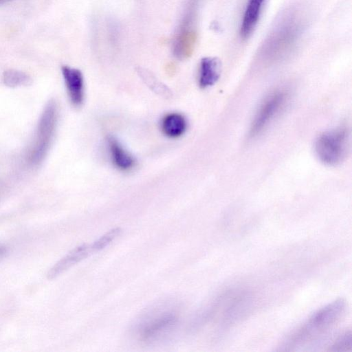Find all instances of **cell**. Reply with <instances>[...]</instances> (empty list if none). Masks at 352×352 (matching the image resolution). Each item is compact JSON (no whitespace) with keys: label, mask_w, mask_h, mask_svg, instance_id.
<instances>
[{"label":"cell","mask_w":352,"mask_h":352,"mask_svg":"<svg viewBox=\"0 0 352 352\" xmlns=\"http://www.w3.org/2000/svg\"><path fill=\"white\" fill-rule=\"evenodd\" d=\"M58 120V107L50 100L39 118L33 139L26 151L25 161L30 166H37L47 156L53 142Z\"/></svg>","instance_id":"3"},{"label":"cell","mask_w":352,"mask_h":352,"mask_svg":"<svg viewBox=\"0 0 352 352\" xmlns=\"http://www.w3.org/2000/svg\"><path fill=\"white\" fill-rule=\"evenodd\" d=\"M137 72L141 77L142 80L149 88L158 95L166 98L172 96L170 90L164 84L161 82L152 73L149 71L139 67Z\"/></svg>","instance_id":"14"},{"label":"cell","mask_w":352,"mask_h":352,"mask_svg":"<svg viewBox=\"0 0 352 352\" xmlns=\"http://www.w3.org/2000/svg\"><path fill=\"white\" fill-rule=\"evenodd\" d=\"M289 98V91L276 89L267 95L258 107L250 124L249 135L255 138L261 134L285 107Z\"/></svg>","instance_id":"7"},{"label":"cell","mask_w":352,"mask_h":352,"mask_svg":"<svg viewBox=\"0 0 352 352\" xmlns=\"http://www.w3.org/2000/svg\"><path fill=\"white\" fill-rule=\"evenodd\" d=\"M121 232L122 229L120 227L112 228L107 232L90 245L91 252H97L105 248L120 234Z\"/></svg>","instance_id":"16"},{"label":"cell","mask_w":352,"mask_h":352,"mask_svg":"<svg viewBox=\"0 0 352 352\" xmlns=\"http://www.w3.org/2000/svg\"><path fill=\"white\" fill-rule=\"evenodd\" d=\"M31 81L30 76L22 71L10 69L3 74V82L10 87L25 86L30 84Z\"/></svg>","instance_id":"15"},{"label":"cell","mask_w":352,"mask_h":352,"mask_svg":"<svg viewBox=\"0 0 352 352\" xmlns=\"http://www.w3.org/2000/svg\"><path fill=\"white\" fill-rule=\"evenodd\" d=\"M200 1L188 0L173 44L174 55L179 59L188 58L194 51L197 38V21Z\"/></svg>","instance_id":"6"},{"label":"cell","mask_w":352,"mask_h":352,"mask_svg":"<svg viewBox=\"0 0 352 352\" xmlns=\"http://www.w3.org/2000/svg\"><path fill=\"white\" fill-rule=\"evenodd\" d=\"M303 28L304 20L298 12L287 14L263 43L259 51L260 60L271 65L287 58L296 48Z\"/></svg>","instance_id":"1"},{"label":"cell","mask_w":352,"mask_h":352,"mask_svg":"<svg viewBox=\"0 0 352 352\" xmlns=\"http://www.w3.org/2000/svg\"><path fill=\"white\" fill-rule=\"evenodd\" d=\"M7 254L8 248L5 245L0 244V260L3 259Z\"/></svg>","instance_id":"18"},{"label":"cell","mask_w":352,"mask_h":352,"mask_svg":"<svg viewBox=\"0 0 352 352\" xmlns=\"http://www.w3.org/2000/svg\"><path fill=\"white\" fill-rule=\"evenodd\" d=\"M12 0H0V5H3L7 3L8 2L12 1Z\"/></svg>","instance_id":"19"},{"label":"cell","mask_w":352,"mask_h":352,"mask_svg":"<svg viewBox=\"0 0 352 352\" xmlns=\"http://www.w3.org/2000/svg\"><path fill=\"white\" fill-rule=\"evenodd\" d=\"M221 64L214 57L203 58L199 70V85L201 88L212 86L220 76Z\"/></svg>","instance_id":"11"},{"label":"cell","mask_w":352,"mask_h":352,"mask_svg":"<svg viewBox=\"0 0 352 352\" xmlns=\"http://www.w3.org/2000/svg\"><path fill=\"white\" fill-rule=\"evenodd\" d=\"M109 150L113 164L119 169L128 170L135 165V160L114 137L108 138Z\"/></svg>","instance_id":"12"},{"label":"cell","mask_w":352,"mask_h":352,"mask_svg":"<svg viewBox=\"0 0 352 352\" xmlns=\"http://www.w3.org/2000/svg\"><path fill=\"white\" fill-rule=\"evenodd\" d=\"M352 348V336L351 331H346L342 334L329 346L328 351L333 352H351Z\"/></svg>","instance_id":"17"},{"label":"cell","mask_w":352,"mask_h":352,"mask_svg":"<svg viewBox=\"0 0 352 352\" xmlns=\"http://www.w3.org/2000/svg\"><path fill=\"white\" fill-rule=\"evenodd\" d=\"M161 128L164 135L169 138H175L185 133L187 128V122L183 115L172 113L163 118Z\"/></svg>","instance_id":"13"},{"label":"cell","mask_w":352,"mask_h":352,"mask_svg":"<svg viewBox=\"0 0 352 352\" xmlns=\"http://www.w3.org/2000/svg\"><path fill=\"white\" fill-rule=\"evenodd\" d=\"M62 74L68 97L74 107H80L85 96L84 79L81 72L69 66H63Z\"/></svg>","instance_id":"8"},{"label":"cell","mask_w":352,"mask_h":352,"mask_svg":"<svg viewBox=\"0 0 352 352\" xmlns=\"http://www.w3.org/2000/svg\"><path fill=\"white\" fill-rule=\"evenodd\" d=\"M265 0H248L240 26L243 39L248 38L254 32Z\"/></svg>","instance_id":"10"},{"label":"cell","mask_w":352,"mask_h":352,"mask_svg":"<svg viewBox=\"0 0 352 352\" xmlns=\"http://www.w3.org/2000/svg\"><path fill=\"white\" fill-rule=\"evenodd\" d=\"M91 253L90 245L82 244L74 248L65 256L58 261L47 272V278L54 279L80 262Z\"/></svg>","instance_id":"9"},{"label":"cell","mask_w":352,"mask_h":352,"mask_svg":"<svg viewBox=\"0 0 352 352\" xmlns=\"http://www.w3.org/2000/svg\"><path fill=\"white\" fill-rule=\"evenodd\" d=\"M164 308V305L155 307L139 319L135 328L140 340L146 342L155 341L174 329L178 322L177 314L170 308Z\"/></svg>","instance_id":"5"},{"label":"cell","mask_w":352,"mask_h":352,"mask_svg":"<svg viewBox=\"0 0 352 352\" xmlns=\"http://www.w3.org/2000/svg\"><path fill=\"white\" fill-rule=\"evenodd\" d=\"M345 307V301L340 298L318 310L288 338L283 350H292L324 333L340 320Z\"/></svg>","instance_id":"2"},{"label":"cell","mask_w":352,"mask_h":352,"mask_svg":"<svg viewBox=\"0 0 352 352\" xmlns=\"http://www.w3.org/2000/svg\"><path fill=\"white\" fill-rule=\"evenodd\" d=\"M349 148V132L345 127L326 131L315 142V153L319 160L329 166L340 164Z\"/></svg>","instance_id":"4"}]
</instances>
